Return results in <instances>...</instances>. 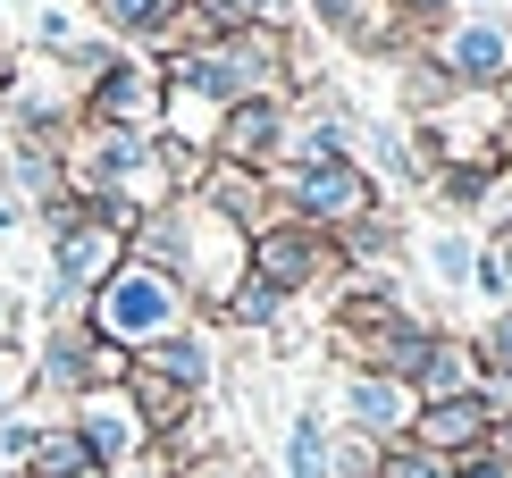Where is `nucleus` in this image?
Returning a JSON list of instances; mask_svg holds the SVG:
<instances>
[{
    "label": "nucleus",
    "instance_id": "obj_14",
    "mask_svg": "<svg viewBox=\"0 0 512 478\" xmlns=\"http://www.w3.org/2000/svg\"><path fill=\"white\" fill-rule=\"evenodd\" d=\"M286 118H294L286 93H252V101H236V110H219V151H210V160L277 168L286 160Z\"/></svg>",
    "mask_w": 512,
    "mask_h": 478
},
{
    "label": "nucleus",
    "instance_id": "obj_36",
    "mask_svg": "<svg viewBox=\"0 0 512 478\" xmlns=\"http://www.w3.org/2000/svg\"><path fill=\"white\" fill-rule=\"evenodd\" d=\"M378 437H361V428H336V478H378Z\"/></svg>",
    "mask_w": 512,
    "mask_h": 478
},
{
    "label": "nucleus",
    "instance_id": "obj_17",
    "mask_svg": "<svg viewBox=\"0 0 512 478\" xmlns=\"http://www.w3.org/2000/svg\"><path fill=\"white\" fill-rule=\"evenodd\" d=\"M479 378H487V369H479V353H471V328H445V319H437L403 386H412L420 403H445V395H471Z\"/></svg>",
    "mask_w": 512,
    "mask_h": 478
},
{
    "label": "nucleus",
    "instance_id": "obj_39",
    "mask_svg": "<svg viewBox=\"0 0 512 478\" xmlns=\"http://www.w3.org/2000/svg\"><path fill=\"white\" fill-rule=\"evenodd\" d=\"M445 462H454V478H512V462H504L487 437H479V445H462V453H445Z\"/></svg>",
    "mask_w": 512,
    "mask_h": 478
},
{
    "label": "nucleus",
    "instance_id": "obj_9",
    "mask_svg": "<svg viewBox=\"0 0 512 478\" xmlns=\"http://www.w3.org/2000/svg\"><path fill=\"white\" fill-rule=\"evenodd\" d=\"M168 101V68L152 51H126L101 84H84V126H160Z\"/></svg>",
    "mask_w": 512,
    "mask_h": 478
},
{
    "label": "nucleus",
    "instance_id": "obj_29",
    "mask_svg": "<svg viewBox=\"0 0 512 478\" xmlns=\"http://www.w3.org/2000/svg\"><path fill=\"white\" fill-rule=\"evenodd\" d=\"M84 470H93V453H84V437H76V428L59 420V411H51V420H42V437H34V453H26V470H17V478H84Z\"/></svg>",
    "mask_w": 512,
    "mask_h": 478
},
{
    "label": "nucleus",
    "instance_id": "obj_35",
    "mask_svg": "<svg viewBox=\"0 0 512 478\" xmlns=\"http://www.w3.org/2000/svg\"><path fill=\"white\" fill-rule=\"evenodd\" d=\"M378 478H454V462L429 445H412V437H395L387 453H378Z\"/></svg>",
    "mask_w": 512,
    "mask_h": 478
},
{
    "label": "nucleus",
    "instance_id": "obj_2",
    "mask_svg": "<svg viewBox=\"0 0 512 478\" xmlns=\"http://www.w3.org/2000/svg\"><path fill=\"white\" fill-rule=\"evenodd\" d=\"M177 219H185V235H177V286H185V302H194L202 319H219L227 294L252 277V235L236 219H219L202 193H177Z\"/></svg>",
    "mask_w": 512,
    "mask_h": 478
},
{
    "label": "nucleus",
    "instance_id": "obj_28",
    "mask_svg": "<svg viewBox=\"0 0 512 478\" xmlns=\"http://www.w3.org/2000/svg\"><path fill=\"white\" fill-rule=\"evenodd\" d=\"M160 135L185 143V151H219V101H202V93H185V84H168V101H160Z\"/></svg>",
    "mask_w": 512,
    "mask_h": 478
},
{
    "label": "nucleus",
    "instance_id": "obj_41",
    "mask_svg": "<svg viewBox=\"0 0 512 478\" xmlns=\"http://www.w3.org/2000/svg\"><path fill=\"white\" fill-rule=\"evenodd\" d=\"M76 42V17L68 9H34V51H68Z\"/></svg>",
    "mask_w": 512,
    "mask_h": 478
},
{
    "label": "nucleus",
    "instance_id": "obj_42",
    "mask_svg": "<svg viewBox=\"0 0 512 478\" xmlns=\"http://www.w3.org/2000/svg\"><path fill=\"white\" fill-rule=\"evenodd\" d=\"M9 336H26V311H17V294L0 286V344H9Z\"/></svg>",
    "mask_w": 512,
    "mask_h": 478
},
{
    "label": "nucleus",
    "instance_id": "obj_18",
    "mask_svg": "<svg viewBox=\"0 0 512 478\" xmlns=\"http://www.w3.org/2000/svg\"><path fill=\"white\" fill-rule=\"evenodd\" d=\"M361 168H370L395 202L403 193H429V168H420V143H412L403 118H361Z\"/></svg>",
    "mask_w": 512,
    "mask_h": 478
},
{
    "label": "nucleus",
    "instance_id": "obj_22",
    "mask_svg": "<svg viewBox=\"0 0 512 478\" xmlns=\"http://www.w3.org/2000/svg\"><path fill=\"white\" fill-rule=\"evenodd\" d=\"M185 17V0H93V26L126 51H160V34Z\"/></svg>",
    "mask_w": 512,
    "mask_h": 478
},
{
    "label": "nucleus",
    "instance_id": "obj_10",
    "mask_svg": "<svg viewBox=\"0 0 512 478\" xmlns=\"http://www.w3.org/2000/svg\"><path fill=\"white\" fill-rule=\"evenodd\" d=\"M412 420H420V395L403 378H387V369H345L336 378V428L395 445V437H412Z\"/></svg>",
    "mask_w": 512,
    "mask_h": 478
},
{
    "label": "nucleus",
    "instance_id": "obj_11",
    "mask_svg": "<svg viewBox=\"0 0 512 478\" xmlns=\"http://www.w3.org/2000/svg\"><path fill=\"white\" fill-rule=\"evenodd\" d=\"M93 353H101V336L84 328V319H42V336H34V403L68 411L76 395H93Z\"/></svg>",
    "mask_w": 512,
    "mask_h": 478
},
{
    "label": "nucleus",
    "instance_id": "obj_43",
    "mask_svg": "<svg viewBox=\"0 0 512 478\" xmlns=\"http://www.w3.org/2000/svg\"><path fill=\"white\" fill-rule=\"evenodd\" d=\"M487 445H496L504 462H512V411H496V420H487Z\"/></svg>",
    "mask_w": 512,
    "mask_h": 478
},
{
    "label": "nucleus",
    "instance_id": "obj_5",
    "mask_svg": "<svg viewBox=\"0 0 512 478\" xmlns=\"http://www.w3.org/2000/svg\"><path fill=\"white\" fill-rule=\"evenodd\" d=\"M403 319H412V294H403L387 269L345 277V286H336V302H328V353L345 361V369H370V353L403 328Z\"/></svg>",
    "mask_w": 512,
    "mask_h": 478
},
{
    "label": "nucleus",
    "instance_id": "obj_6",
    "mask_svg": "<svg viewBox=\"0 0 512 478\" xmlns=\"http://www.w3.org/2000/svg\"><path fill=\"white\" fill-rule=\"evenodd\" d=\"M252 277L269 294H286V302H311V294H328L345 277V260H336V235H319L303 219H277V227L252 235Z\"/></svg>",
    "mask_w": 512,
    "mask_h": 478
},
{
    "label": "nucleus",
    "instance_id": "obj_16",
    "mask_svg": "<svg viewBox=\"0 0 512 478\" xmlns=\"http://www.w3.org/2000/svg\"><path fill=\"white\" fill-rule=\"evenodd\" d=\"M135 369H143V378L185 386V395H219V336H210V319H194V328H177V336L143 344Z\"/></svg>",
    "mask_w": 512,
    "mask_h": 478
},
{
    "label": "nucleus",
    "instance_id": "obj_51",
    "mask_svg": "<svg viewBox=\"0 0 512 478\" xmlns=\"http://www.w3.org/2000/svg\"><path fill=\"white\" fill-rule=\"evenodd\" d=\"M84 9H93V0H84Z\"/></svg>",
    "mask_w": 512,
    "mask_h": 478
},
{
    "label": "nucleus",
    "instance_id": "obj_26",
    "mask_svg": "<svg viewBox=\"0 0 512 478\" xmlns=\"http://www.w3.org/2000/svg\"><path fill=\"white\" fill-rule=\"evenodd\" d=\"M303 311V302H286V294H269L261 277H244L236 294H227V311L210 319V328H252V336H286V319Z\"/></svg>",
    "mask_w": 512,
    "mask_h": 478
},
{
    "label": "nucleus",
    "instance_id": "obj_44",
    "mask_svg": "<svg viewBox=\"0 0 512 478\" xmlns=\"http://www.w3.org/2000/svg\"><path fill=\"white\" fill-rule=\"evenodd\" d=\"M118 478H177V470H168V462H152V453H143V462H126Z\"/></svg>",
    "mask_w": 512,
    "mask_h": 478
},
{
    "label": "nucleus",
    "instance_id": "obj_47",
    "mask_svg": "<svg viewBox=\"0 0 512 478\" xmlns=\"http://www.w3.org/2000/svg\"><path fill=\"white\" fill-rule=\"evenodd\" d=\"M9 76H17V51H0V93H9Z\"/></svg>",
    "mask_w": 512,
    "mask_h": 478
},
{
    "label": "nucleus",
    "instance_id": "obj_13",
    "mask_svg": "<svg viewBox=\"0 0 512 478\" xmlns=\"http://www.w3.org/2000/svg\"><path fill=\"white\" fill-rule=\"evenodd\" d=\"M286 160H361V110L336 84H319V93L294 101L286 118Z\"/></svg>",
    "mask_w": 512,
    "mask_h": 478
},
{
    "label": "nucleus",
    "instance_id": "obj_24",
    "mask_svg": "<svg viewBox=\"0 0 512 478\" xmlns=\"http://www.w3.org/2000/svg\"><path fill=\"white\" fill-rule=\"evenodd\" d=\"M412 260L429 269V286H437V294H471V269H479V235H471V227H429Z\"/></svg>",
    "mask_w": 512,
    "mask_h": 478
},
{
    "label": "nucleus",
    "instance_id": "obj_31",
    "mask_svg": "<svg viewBox=\"0 0 512 478\" xmlns=\"http://www.w3.org/2000/svg\"><path fill=\"white\" fill-rule=\"evenodd\" d=\"M210 34H236V26H294V0H185Z\"/></svg>",
    "mask_w": 512,
    "mask_h": 478
},
{
    "label": "nucleus",
    "instance_id": "obj_50",
    "mask_svg": "<svg viewBox=\"0 0 512 478\" xmlns=\"http://www.w3.org/2000/svg\"><path fill=\"white\" fill-rule=\"evenodd\" d=\"M84 478H101V470H84Z\"/></svg>",
    "mask_w": 512,
    "mask_h": 478
},
{
    "label": "nucleus",
    "instance_id": "obj_38",
    "mask_svg": "<svg viewBox=\"0 0 512 478\" xmlns=\"http://www.w3.org/2000/svg\"><path fill=\"white\" fill-rule=\"evenodd\" d=\"M462 9H471V0H395V17L412 26V42H429L445 17H462Z\"/></svg>",
    "mask_w": 512,
    "mask_h": 478
},
{
    "label": "nucleus",
    "instance_id": "obj_8",
    "mask_svg": "<svg viewBox=\"0 0 512 478\" xmlns=\"http://www.w3.org/2000/svg\"><path fill=\"white\" fill-rule=\"evenodd\" d=\"M59 420L84 437V453H93L101 478H118L126 462H143V453H152V428H143V411L126 403V386H93V395H76Z\"/></svg>",
    "mask_w": 512,
    "mask_h": 478
},
{
    "label": "nucleus",
    "instance_id": "obj_23",
    "mask_svg": "<svg viewBox=\"0 0 512 478\" xmlns=\"http://www.w3.org/2000/svg\"><path fill=\"white\" fill-rule=\"evenodd\" d=\"M336 260H345V277H370V269H387V260H403V219H395V202H378L370 219H353L345 235H336Z\"/></svg>",
    "mask_w": 512,
    "mask_h": 478
},
{
    "label": "nucleus",
    "instance_id": "obj_45",
    "mask_svg": "<svg viewBox=\"0 0 512 478\" xmlns=\"http://www.w3.org/2000/svg\"><path fill=\"white\" fill-rule=\"evenodd\" d=\"M17 227H26V210H17L9 193H0V235H17Z\"/></svg>",
    "mask_w": 512,
    "mask_h": 478
},
{
    "label": "nucleus",
    "instance_id": "obj_49",
    "mask_svg": "<svg viewBox=\"0 0 512 478\" xmlns=\"http://www.w3.org/2000/svg\"><path fill=\"white\" fill-rule=\"evenodd\" d=\"M0 478H17V470H9V462H0Z\"/></svg>",
    "mask_w": 512,
    "mask_h": 478
},
{
    "label": "nucleus",
    "instance_id": "obj_27",
    "mask_svg": "<svg viewBox=\"0 0 512 478\" xmlns=\"http://www.w3.org/2000/svg\"><path fill=\"white\" fill-rule=\"evenodd\" d=\"M454 93H462V84L445 76V68H437L429 51L395 59V101H403V118H437V110H445V101H454Z\"/></svg>",
    "mask_w": 512,
    "mask_h": 478
},
{
    "label": "nucleus",
    "instance_id": "obj_34",
    "mask_svg": "<svg viewBox=\"0 0 512 478\" xmlns=\"http://www.w3.org/2000/svg\"><path fill=\"white\" fill-rule=\"evenodd\" d=\"M471 353H479L487 378H504V386H512V302H504V311H487L479 328H471Z\"/></svg>",
    "mask_w": 512,
    "mask_h": 478
},
{
    "label": "nucleus",
    "instance_id": "obj_37",
    "mask_svg": "<svg viewBox=\"0 0 512 478\" xmlns=\"http://www.w3.org/2000/svg\"><path fill=\"white\" fill-rule=\"evenodd\" d=\"M177 478H269V462L252 445H227V453H210V462H194V470H177Z\"/></svg>",
    "mask_w": 512,
    "mask_h": 478
},
{
    "label": "nucleus",
    "instance_id": "obj_7",
    "mask_svg": "<svg viewBox=\"0 0 512 478\" xmlns=\"http://www.w3.org/2000/svg\"><path fill=\"white\" fill-rule=\"evenodd\" d=\"M420 51H429L462 93H496V84L512 76V17L504 9H462V17H445Z\"/></svg>",
    "mask_w": 512,
    "mask_h": 478
},
{
    "label": "nucleus",
    "instance_id": "obj_3",
    "mask_svg": "<svg viewBox=\"0 0 512 478\" xmlns=\"http://www.w3.org/2000/svg\"><path fill=\"white\" fill-rule=\"evenodd\" d=\"M269 185H277V202H286V219H303L319 235H345L353 219H370L378 202H395L361 160H277Z\"/></svg>",
    "mask_w": 512,
    "mask_h": 478
},
{
    "label": "nucleus",
    "instance_id": "obj_19",
    "mask_svg": "<svg viewBox=\"0 0 512 478\" xmlns=\"http://www.w3.org/2000/svg\"><path fill=\"white\" fill-rule=\"evenodd\" d=\"M0 193H9V202L34 219L42 202H59V193H68V160H59V151H42V143L0 135Z\"/></svg>",
    "mask_w": 512,
    "mask_h": 478
},
{
    "label": "nucleus",
    "instance_id": "obj_21",
    "mask_svg": "<svg viewBox=\"0 0 512 478\" xmlns=\"http://www.w3.org/2000/svg\"><path fill=\"white\" fill-rule=\"evenodd\" d=\"M277 478H336V420H328V403H303V411L286 420Z\"/></svg>",
    "mask_w": 512,
    "mask_h": 478
},
{
    "label": "nucleus",
    "instance_id": "obj_33",
    "mask_svg": "<svg viewBox=\"0 0 512 478\" xmlns=\"http://www.w3.org/2000/svg\"><path fill=\"white\" fill-rule=\"evenodd\" d=\"M26 403H34V344L9 336L0 344V420H17Z\"/></svg>",
    "mask_w": 512,
    "mask_h": 478
},
{
    "label": "nucleus",
    "instance_id": "obj_1",
    "mask_svg": "<svg viewBox=\"0 0 512 478\" xmlns=\"http://www.w3.org/2000/svg\"><path fill=\"white\" fill-rule=\"evenodd\" d=\"M194 319L202 311L185 302V286H177V277H160V269H143V260H118V269L101 277V294L84 302V328L110 336L118 353H143V344L194 328Z\"/></svg>",
    "mask_w": 512,
    "mask_h": 478
},
{
    "label": "nucleus",
    "instance_id": "obj_32",
    "mask_svg": "<svg viewBox=\"0 0 512 478\" xmlns=\"http://www.w3.org/2000/svg\"><path fill=\"white\" fill-rule=\"evenodd\" d=\"M471 294L487 302V311H504V302H512V227L479 235V269H471Z\"/></svg>",
    "mask_w": 512,
    "mask_h": 478
},
{
    "label": "nucleus",
    "instance_id": "obj_20",
    "mask_svg": "<svg viewBox=\"0 0 512 478\" xmlns=\"http://www.w3.org/2000/svg\"><path fill=\"white\" fill-rule=\"evenodd\" d=\"M227 445H236V428H227L219 395H202V403L185 411L177 428H160V437H152V462H168V470H194V462H210V453H227Z\"/></svg>",
    "mask_w": 512,
    "mask_h": 478
},
{
    "label": "nucleus",
    "instance_id": "obj_40",
    "mask_svg": "<svg viewBox=\"0 0 512 478\" xmlns=\"http://www.w3.org/2000/svg\"><path fill=\"white\" fill-rule=\"evenodd\" d=\"M34 437H42V420H34V411H17V420H0V462H9V470H26Z\"/></svg>",
    "mask_w": 512,
    "mask_h": 478
},
{
    "label": "nucleus",
    "instance_id": "obj_12",
    "mask_svg": "<svg viewBox=\"0 0 512 478\" xmlns=\"http://www.w3.org/2000/svg\"><path fill=\"white\" fill-rule=\"evenodd\" d=\"M303 9L319 17L328 42H345V51H361V59H412L420 51L412 26L395 17V0H303Z\"/></svg>",
    "mask_w": 512,
    "mask_h": 478
},
{
    "label": "nucleus",
    "instance_id": "obj_25",
    "mask_svg": "<svg viewBox=\"0 0 512 478\" xmlns=\"http://www.w3.org/2000/svg\"><path fill=\"white\" fill-rule=\"evenodd\" d=\"M496 177H504V168H471V160H462V168H437V177H429V202H437L454 227H471V219H487Z\"/></svg>",
    "mask_w": 512,
    "mask_h": 478
},
{
    "label": "nucleus",
    "instance_id": "obj_48",
    "mask_svg": "<svg viewBox=\"0 0 512 478\" xmlns=\"http://www.w3.org/2000/svg\"><path fill=\"white\" fill-rule=\"evenodd\" d=\"M504 193H512V160H504Z\"/></svg>",
    "mask_w": 512,
    "mask_h": 478
},
{
    "label": "nucleus",
    "instance_id": "obj_46",
    "mask_svg": "<svg viewBox=\"0 0 512 478\" xmlns=\"http://www.w3.org/2000/svg\"><path fill=\"white\" fill-rule=\"evenodd\" d=\"M0 51H17V34H9V0H0Z\"/></svg>",
    "mask_w": 512,
    "mask_h": 478
},
{
    "label": "nucleus",
    "instance_id": "obj_4",
    "mask_svg": "<svg viewBox=\"0 0 512 478\" xmlns=\"http://www.w3.org/2000/svg\"><path fill=\"white\" fill-rule=\"evenodd\" d=\"M76 126H84V93L68 84V68H59L51 51H17V76H9V93H0V135L68 151Z\"/></svg>",
    "mask_w": 512,
    "mask_h": 478
},
{
    "label": "nucleus",
    "instance_id": "obj_15",
    "mask_svg": "<svg viewBox=\"0 0 512 478\" xmlns=\"http://www.w3.org/2000/svg\"><path fill=\"white\" fill-rule=\"evenodd\" d=\"M194 193H202L210 210H219V219H236L244 235H261V227H277V219H286V202H277L269 168H236V160H210Z\"/></svg>",
    "mask_w": 512,
    "mask_h": 478
},
{
    "label": "nucleus",
    "instance_id": "obj_30",
    "mask_svg": "<svg viewBox=\"0 0 512 478\" xmlns=\"http://www.w3.org/2000/svg\"><path fill=\"white\" fill-rule=\"evenodd\" d=\"M126 403H135V411H143V428L160 437V428H177L202 395H185V386H168V378H143V369H126Z\"/></svg>",
    "mask_w": 512,
    "mask_h": 478
}]
</instances>
